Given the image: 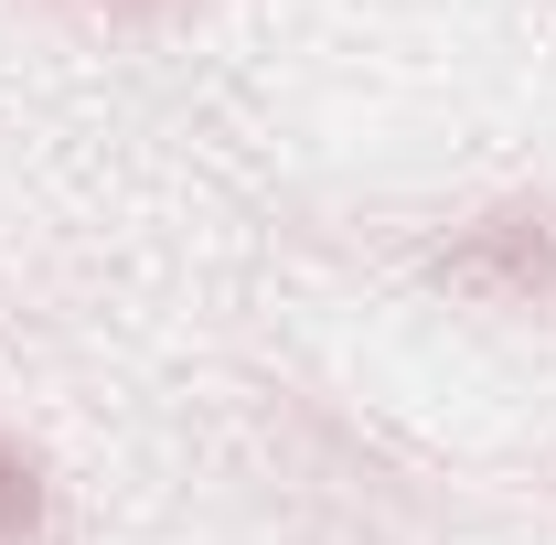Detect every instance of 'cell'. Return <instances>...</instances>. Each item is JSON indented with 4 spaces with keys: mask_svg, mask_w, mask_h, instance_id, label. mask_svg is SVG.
I'll use <instances>...</instances> for the list:
<instances>
[{
    "mask_svg": "<svg viewBox=\"0 0 556 545\" xmlns=\"http://www.w3.org/2000/svg\"><path fill=\"white\" fill-rule=\"evenodd\" d=\"M33 524H43V481H33V460H22L11 439H0V545H22Z\"/></svg>",
    "mask_w": 556,
    "mask_h": 545,
    "instance_id": "obj_2",
    "label": "cell"
},
{
    "mask_svg": "<svg viewBox=\"0 0 556 545\" xmlns=\"http://www.w3.org/2000/svg\"><path fill=\"white\" fill-rule=\"evenodd\" d=\"M450 278H460V289H546L556 278V236L535 214H492L482 236L450 257Z\"/></svg>",
    "mask_w": 556,
    "mask_h": 545,
    "instance_id": "obj_1",
    "label": "cell"
}]
</instances>
